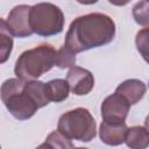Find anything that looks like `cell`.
Listing matches in <instances>:
<instances>
[{"label": "cell", "instance_id": "ac0fdd59", "mask_svg": "<svg viewBox=\"0 0 149 149\" xmlns=\"http://www.w3.org/2000/svg\"><path fill=\"white\" fill-rule=\"evenodd\" d=\"M56 66H58L59 69H66V68L71 69V68L76 66V54L72 52L65 45H63L57 51Z\"/></svg>", "mask_w": 149, "mask_h": 149}, {"label": "cell", "instance_id": "52a82bcc", "mask_svg": "<svg viewBox=\"0 0 149 149\" xmlns=\"http://www.w3.org/2000/svg\"><path fill=\"white\" fill-rule=\"evenodd\" d=\"M130 105L118 93H113L105 98L101 104V118L102 121L111 125L125 123V120L128 115Z\"/></svg>", "mask_w": 149, "mask_h": 149}, {"label": "cell", "instance_id": "d6986e66", "mask_svg": "<svg viewBox=\"0 0 149 149\" xmlns=\"http://www.w3.org/2000/svg\"><path fill=\"white\" fill-rule=\"evenodd\" d=\"M36 149H54V148H52V147H51L49 143H47V142L44 141V142H43L42 144H40V146L36 148Z\"/></svg>", "mask_w": 149, "mask_h": 149}, {"label": "cell", "instance_id": "4fadbf2b", "mask_svg": "<svg viewBox=\"0 0 149 149\" xmlns=\"http://www.w3.org/2000/svg\"><path fill=\"white\" fill-rule=\"evenodd\" d=\"M24 91L30 97V99L37 105L38 108H42L49 104L45 84L43 81H41V80L27 81L26 86H24Z\"/></svg>", "mask_w": 149, "mask_h": 149}, {"label": "cell", "instance_id": "8fae6325", "mask_svg": "<svg viewBox=\"0 0 149 149\" xmlns=\"http://www.w3.org/2000/svg\"><path fill=\"white\" fill-rule=\"evenodd\" d=\"M125 143L130 149H147L149 147V132L146 127L133 126L127 129Z\"/></svg>", "mask_w": 149, "mask_h": 149}, {"label": "cell", "instance_id": "ba28073f", "mask_svg": "<svg viewBox=\"0 0 149 149\" xmlns=\"http://www.w3.org/2000/svg\"><path fill=\"white\" fill-rule=\"evenodd\" d=\"M66 81L70 91L76 95H86L94 86V77L91 71L80 66H73L69 70Z\"/></svg>", "mask_w": 149, "mask_h": 149}, {"label": "cell", "instance_id": "5bb4252c", "mask_svg": "<svg viewBox=\"0 0 149 149\" xmlns=\"http://www.w3.org/2000/svg\"><path fill=\"white\" fill-rule=\"evenodd\" d=\"M13 49V37L8 31L5 19L0 20V63H5Z\"/></svg>", "mask_w": 149, "mask_h": 149}, {"label": "cell", "instance_id": "8992f818", "mask_svg": "<svg viewBox=\"0 0 149 149\" xmlns=\"http://www.w3.org/2000/svg\"><path fill=\"white\" fill-rule=\"evenodd\" d=\"M30 13L31 6L28 5L15 6L9 12L7 19H5V23L12 36L23 38L34 34L31 28Z\"/></svg>", "mask_w": 149, "mask_h": 149}, {"label": "cell", "instance_id": "44dd1931", "mask_svg": "<svg viewBox=\"0 0 149 149\" xmlns=\"http://www.w3.org/2000/svg\"><path fill=\"white\" fill-rule=\"evenodd\" d=\"M74 149H87V148H81V147H79V148H74Z\"/></svg>", "mask_w": 149, "mask_h": 149}, {"label": "cell", "instance_id": "e0dca14e", "mask_svg": "<svg viewBox=\"0 0 149 149\" xmlns=\"http://www.w3.org/2000/svg\"><path fill=\"white\" fill-rule=\"evenodd\" d=\"M135 44L142 58L149 64V28H143L137 31Z\"/></svg>", "mask_w": 149, "mask_h": 149}, {"label": "cell", "instance_id": "3957f363", "mask_svg": "<svg viewBox=\"0 0 149 149\" xmlns=\"http://www.w3.org/2000/svg\"><path fill=\"white\" fill-rule=\"evenodd\" d=\"M27 81L19 78H9L1 85V99L8 112L17 120L30 119L38 109L37 105L26 93Z\"/></svg>", "mask_w": 149, "mask_h": 149}, {"label": "cell", "instance_id": "9c48e42d", "mask_svg": "<svg viewBox=\"0 0 149 149\" xmlns=\"http://www.w3.org/2000/svg\"><path fill=\"white\" fill-rule=\"evenodd\" d=\"M146 91H147V87L142 80L127 79L116 87L115 93L125 98L129 102V105H135L143 98Z\"/></svg>", "mask_w": 149, "mask_h": 149}, {"label": "cell", "instance_id": "2e32d148", "mask_svg": "<svg viewBox=\"0 0 149 149\" xmlns=\"http://www.w3.org/2000/svg\"><path fill=\"white\" fill-rule=\"evenodd\" d=\"M133 17L140 26L149 28V1H139L133 7Z\"/></svg>", "mask_w": 149, "mask_h": 149}, {"label": "cell", "instance_id": "ffe728a7", "mask_svg": "<svg viewBox=\"0 0 149 149\" xmlns=\"http://www.w3.org/2000/svg\"><path fill=\"white\" fill-rule=\"evenodd\" d=\"M144 127H146V129L149 132V114L147 115V118H146V121H144Z\"/></svg>", "mask_w": 149, "mask_h": 149}, {"label": "cell", "instance_id": "7a4b0ae2", "mask_svg": "<svg viewBox=\"0 0 149 149\" xmlns=\"http://www.w3.org/2000/svg\"><path fill=\"white\" fill-rule=\"evenodd\" d=\"M57 51L50 44H40L23 51L15 62L14 72L16 78L23 81L37 80L43 73L56 65Z\"/></svg>", "mask_w": 149, "mask_h": 149}, {"label": "cell", "instance_id": "5b68a950", "mask_svg": "<svg viewBox=\"0 0 149 149\" xmlns=\"http://www.w3.org/2000/svg\"><path fill=\"white\" fill-rule=\"evenodd\" d=\"M31 28L40 36H52L63 31L64 14L62 9L50 2H40L31 6Z\"/></svg>", "mask_w": 149, "mask_h": 149}, {"label": "cell", "instance_id": "277c9868", "mask_svg": "<svg viewBox=\"0 0 149 149\" xmlns=\"http://www.w3.org/2000/svg\"><path fill=\"white\" fill-rule=\"evenodd\" d=\"M57 130L70 140L90 142L95 137L97 123L88 109L78 107L68 111L59 118Z\"/></svg>", "mask_w": 149, "mask_h": 149}, {"label": "cell", "instance_id": "9a60e30c", "mask_svg": "<svg viewBox=\"0 0 149 149\" xmlns=\"http://www.w3.org/2000/svg\"><path fill=\"white\" fill-rule=\"evenodd\" d=\"M45 142L49 143L54 149H74L72 141L58 130L51 132L47 136Z\"/></svg>", "mask_w": 149, "mask_h": 149}, {"label": "cell", "instance_id": "7c38bea8", "mask_svg": "<svg viewBox=\"0 0 149 149\" xmlns=\"http://www.w3.org/2000/svg\"><path fill=\"white\" fill-rule=\"evenodd\" d=\"M49 101L62 102L69 97L70 87L65 79H52L45 84Z\"/></svg>", "mask_w": 149, "mask_h": 149}, {"label": "cell", "instance_id": "6da1fadb", "mask_svg": "<svg viewBox=\"0 0 149 149\" xmlns=\"http://www.w3.org/2000/svg\"><path fill=\"white\" fill-rule=\"evenodd\" d=\"M115 36V23L106 14L90 13L74 19L65 35L64 45L78 54L108 44Z\"/></svg>", "mask_w": 149, "mask_h": 149}, {"label": "cell", "instance_id": "30bf717a", "mask_svg": "<svg viewBox=\"0 0 149 149\" xmlns=\"http://www.w3.org/2000/svg\"><path fill=\"white\" fill-rule=\"evenodd\" d=\"M127 129L126 123L111 125L102 121L99 128V136L100 140L107 146H120L125 142Z\"/></svg>", "mask_w": 149, "mask_h": 149}]
</instances>
